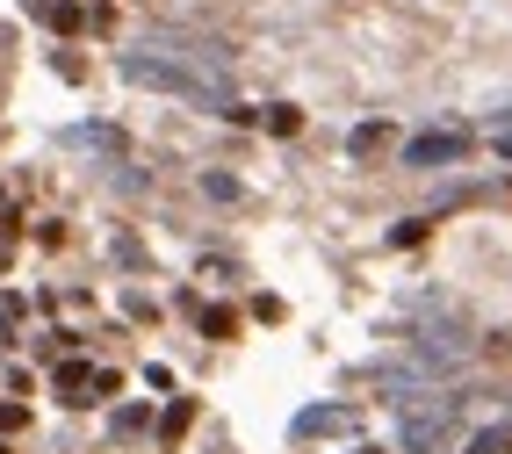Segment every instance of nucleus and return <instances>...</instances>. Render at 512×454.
<instances>
[{"mask_svg":"<svg viewBox=\"0 0 512 454\" xmlns=\"http://www.w3.org/2000/svg\"><path fill=\"white\" fill-rule=\"evenodd\" d=\"M0 454H8V440H0Z\"/></svg>","mask_w":512,"mask_h":454,"instance_id":"obj_13","label":"nucleus"},{"mask_svg":"<svg viewBox=\"0 0 512 454\" xmlns=\"http://www.w3.org/2000/svg\"><path fill=\"white\" fill-rule=\"evenodd\" d=\"M347 152H354V159H375V152H390V123H361V130L347 137Z\"/></svg>","mask_w":512,"mask_h":454,"instance_id":"obj_4","label":"nucleus"},{"mask_svg":"<svg viewBox=\"0 0 512 454\" xmlns=\"http://www.w3.org/2000/svg\"><path fill=\"white\" fill-rule=\"evenodd\" d=\"M339 426H347V411H332V404H318V411H303V418H296V433H303V440H311V433H339Z\"/></svg>","mask_w":512,"mask_h":454,"instance_id":"obj_6","label":"nucleus"},{"mask_svg":"<svg viewBox=\"0 0 512 454\" xmlns=\"http://www.w3.org/2000/svg\"><path fill=\"white\" fill-rule=\"evenodd\" d=\"M94 382H101V368H87V361H58V397H65V404H101Z\"/></svg>","mask_w":512,"mask_h":454,"instance_id":"obj_3","label":"nucleus"},{"mask_svg":"<svg viewBox=\"0 0 512 454\" xmlns=\"http://www.w3.org/2000/svg\"><path fill=\"white\" fill-rule=\"evenodd\" d=\"M65 145H87V152H116L123 137H116V130H101V123H80V130H65Z\"/></svg>","mask_w":512,"mask_h":454,"instance_id":"obj_5","label":"nucleus"},{"mask_svg":"<svg viewBox=\"0 0 512 454\" xmlns=\"http://www.w3.org/2000/svg\"><path fill=\"white\" fill-rule=\"evenodd\" d=\"M202 332H210V339H231L238 318H231V310H202Z\"/></svg>","mask_w":512,"mask_h":454,"instance_id":"obj_10","label":"nucleus"},{"mask_svg":"<svg viewBox=\"0 0 512 454\" xmlns=\"http://www.w3.org/2000/svg\"><path fill=\"white\" fill-rule=\"evenodd\" d=\"M116 73L130 80V87H152V94H174V101H195V109H210V116H231V101H224V87L217 80H202V73H188V65H174V58H152V51H130Z\"/></svg>","mask_w":512,"mask_h":454,"instance_id":"obj_1","label":"nucleus"},{"mask_svg":"<svg viewBox=\"0 0 512 454\" xmlns=\"http://www.w3.org/2000/svg\"><path fill=\"white\" fill-rule=\"evenodd\" d=\"M188 418H195V404H188V397H174V411L159 418V440H181V433H188Z\"/></svg>","mask_w":512,"mask_h":454,"instance_id":"obj_7","label":"nucleus"},{"mask_svg":"<svg viewBox=\"0 0 512 454\" xmlns=\"http://www.w3.org/2000/svg\"><path fill=\"white\" fill-rule=\"evenodd\" d=\"M354 454H383V447H354Z\"/></svg>","mask_w":512,"mask_h":454,"instance_id":"obj_12","label":"nucleus"},{"mask_svg":"<svg viewBox=\"0 0 512 454\" xmlns=\"http://www.w3.org/2000/svg\"><path fill=\"white\" fill-rule=\"evenodd\" d=\"M455 159H469L462 130H433V137H412V145H404V166H455Z\"/></svg>","mask_w":512,"mask_h":454,"instance_id":"obj_2","label":"nucleus"},{"mask_svg":"<svg viewBox=\"0 0 512 454\" xmlns=\"http://www.w3.org/2000/svg\"><path fill=\"white\" fill-rule=\"evenodd\" d=\"M505 447H512V426H491V433L469 440V454H505Z\"/></svg>","mask_w":512,"mask_h":454,"instance_id":"obj_8","label":"nucleus"},{"mask_svg":"<svg viewBox=\"0 0 512 454\" xmlns=\"http://www.w3.org/2000/svg\"><path fill=\"white\" fill-rule=\"evenodd\" d=\"M296 123H303L296 109H267V130H275V137H296Z\"/></svg>","mask_w":512,"mask_h":454,"instance_id":"obj_11","label":"nucleus"},{"mask_svg":"<svg viewBox=\"0 0 512 454\" xmlns=\"http://www.w3.org/2000/svg\"><path fill=\"white\" fill-rule=\"evenodd\" d=\"M202 195H217V202H238V181H231V173H202Z\"/></svg>","mask_w":512,"mask_h":454,"instance_id":"obj_9","label":"nucleus"}]
</instances>
